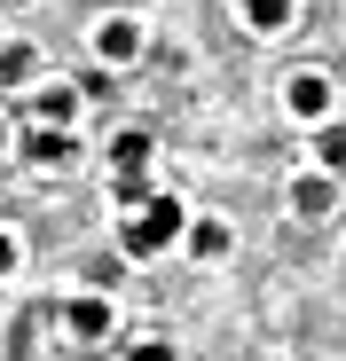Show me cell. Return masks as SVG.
I'll list each match as a JSON object with an SVG mask.
<instances>
[{
  "label": "cell",
  "instance_id": "obj_9",
  "mask_svg": "<svg viewBox=\"0 0 346 361\" xmlns=\"http://www.w3.org/2000/svg\"><path fill=\"white\" fill-rule=\"evenodd\" d=\"M40 79V47L32 39H0V87H32Z\"/></svg>",
  "mask_w": 346,
  "mask_h": 361
},
{
  "label": "cell",
  "instance_id": "obj_8",
  "mask_svg": "<svg viewBox=\"0 0 346 361\" xmlns=\"http://www.w3.org/2000/svg\"><path fill=\"white\" fill-rule=\"evenodd\" d=\"M181 235H189V252H197V259H228V244H237V235H228V220H220V212H197V220H189Z\"/></svg>",
  "mask_w": 346,
  "mask_h": 361
},
{
  "label": "cell",
  "instance_id": "obj_3",
  "mask_svg": "<svg viewBox=\"0 0 346 361\" xmlns=\"http://www.w3.org/2000/svg\"><path fill=\"white\" fill-rule=\"evenodd\" d=\"M64 330H71V338H87V345H102L110 330H119V307H110L102 290H79L71 307H64Z\"/></svg>",
  "mask_w": 346,
  "mask_h": 361
},
{
  "label": "cell",
  "instance_id": "obj_13",
  "mask_svg": "<svg viewBox=\"0 0 346 361\" xmlns=\"http://www.w3.org/2000/svg\"><path fill=\"white\" fill-rule=\"evenodd\" d=\"M126 361H173V338H134Z\"/></svg>",
  "mask_w": 346,
  "mask_h": 361
},
{
  "label": "cell",
  "instance_id": "obj_6",
  "mask_svg": "<svg viewBox=\"0 0 346 361\" xmlns=\"http://www.w3.org/2000/svg\"><path fill=\"white\" fill-rule=\"evenodd\" d=\"M330 204H338V180H330V173H299V180H292V212H299V220H323Z\"/></svg>",
  "mask_w": 346,
  "mask_h": 361
},
{
  "label": "cell",
  "instance_id": "obj_10",
  "mask_svg": "<svg viewBox=\"0 0 346 361\" xmlns=\"http://www.w3.org/2000/svg\"><path fill=\"white\" fill-rule=\"evenodd\" d=\"M292 16H299V0H244V24H252L260 39H275V32H292Z\"/></svg>",
  "mask_w": 346,
  "mask_h": 361
},
{
  "label": "cell",
  "instance_id": "obj_14",
  "mask_svg": "<svg viewBox=\"0 0 346 361\" xmlns=\"http://www.w3.org/2000/svg\"><path fill=\"white\" fill-rule=\"evenodd\" d=\"M16 259H24V252H16V235L0 228V275H16Z\"/></svg>",
  "mask_w": 346,
  "mask_h": 361
},
{
  "label": "cell",
  "instance_id": "obj_5",
  "mask_svg": "<svg viewBox=\"0 0 346 361\" xmlns=\"http://www.w3.org/2000/svg\"><path fill=\"white\" fill-rule=\"evenodd\" d=\"M283 102H292V118H307V126H323V118H330V79H323V71H292V87H283Z\"/></svg>",
  "mask_w": 346,
  "mask_h": 361
},
{
  "label": "cell",
  "instance_id": "obj_4",
  "mask_svg": "<svg viewBox=\"0 0 346 361\" xmlns=\"http://www.w3.org/2000/svg\"><path fill=\"white\" fill-rule=\"evenodd\" d=\"M16 149L32 165H64V157H79V134L71 126H16Z\"/></svg>",
  "mask_w": 346,
  "mask_h": 361
},
{
  "label": "cell",
  "instance_id": "obj_2",
  "mask_svg": "<svg viewBox=\"0 0 346 361\" xmlns=\"http://www.w3.org/2000/svg\"><path fill=\"white\" fill-rule=\"evenodd\" d=\"M142 39H150L142 16H102V24H95V63H102V71H134V63H142Z\"/></svg>",
  "mask_w": 346,
  "mask_h": 361
},
{
  "label": "cell",
  "instance_id": "obj_15",
  "mask_svg": "<svg viewBox=\"0 0 346 361\" xmlns=\"http://www.w3.org/2000/svg\"><path fill=\"white\" fill-rule=\"evenodd\" d=\"M8 149H16V134H8V118H0V157H8Z\"/></svg>",
  "mask_w": 346,
  "mask_h": 361
},
{
  "label": "cell",
  "instance_id": "obj_1",
  "mask_svg": "<svg viewBox=\"0 0 346 361\" xmlns=\"http://www.w3.org/2000/svg\"><path fill=\"white\" fill-rule=\"evenodd\" d=\"M181 228H189V212L173 204L165 189H157V197H150L142 212H126V228H119V235H126V252H134V259H150V252H165V244H173Z\"/></svg>",
  "mask_w": 346,
  "mask_h": 361
},
{
  "label": "cell",
  "instance_id": "obj_11",
  "mask_svg": "<svg viewBox=\"0 0 346 361\" xmlns=\"http://www.w3.org/2000/svg\"><path fill=\"white\" fill-rule=\"evenodd\" d=\"M79 118V87H40V126H71Z\"/></svg>",
  "mask_w": 346,
  "mask_h": 361
},
{
  "label": "cell",
  "instance_id": "obj_7",
  "mask_svg": "<svg viewBox=\"0 0 346 361\" xmlns=\"http://www.w3.org/2000/svg\"><path fill=\"white\" fill-rule=\"evenodd\" d=\"M150 157H157V142H150L142 126H126L119 142H110V165H119V180H142V173H150Z\"/></svg>",
  "mask_w": 346,
  "mask_h": 361
},
{
  "label": "cell",
  "instance_id": "obj_12",
  "mask_svg": "<svg viewBox=\"0 0 346 361\" xmlns=\"http://www.w3.org/2000/svg\"><path fill=\"white\" fill-rule=\"evenodd\" d=\"M315 157H323V173H338L346 165V126H315Z\"/></svg>",
  "mask_w": 346,
  "mask_h": 361
}]
</instances>
